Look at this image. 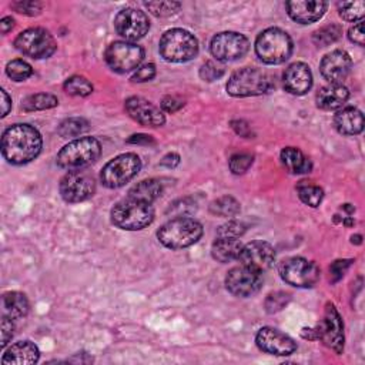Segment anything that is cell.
I'll return each instance as SVG.
<instances>
[{"instance_id": "6da1fadb", "label": "cell", "mask_w": 365, "mask_h": 365, "mask_svg": "<svg viewBox=\"0 0 365 365\" xmlns=\"http://www.w3.org/2000/svg\"><path fill=\"white\" fill-rule=\"evenodd\" d=\"M43 140L40 133L30 124H15L2 137V154L15 165L27 164L42 151Z\"/></svg>"}, {"instance_id": "7a4b0ae2", "label": "cell", "mask_w": 365, "mask_h": 365, "mask_svg": "<svg viewBox=\"0 0 365 365\" xmlns=\"http://www.w3.org/2000/svg\"><path fill=\"white\" fill-rule=\"evenodd\" d=\"M203 236V225L194 218L177 217L161 225L157 231L158 241L170 250H181L195 244Z\"/></svg>"}, {"instance_id": "3957f363", "label": "cell", "mask_w": 365, "mask_h": 365, "mask_svg": "<svg viewBox=\"0 0 365 365\" xmlns=\"http://www.w3.org/2000/svg\"><path fill=\"white\" fill-rule=\"evenodd\" d=\"M102 154V144L94 137H82L66 144L57 154L59 167L68 172L83 170Z\"/></svg>"}, {"instance_id": "277c9868", "label": "cell", "mask_w": 365, "mask_h": 365, "mask_svg": "<svg viewBox=\"0 0 365 365\" xmlns=\"http://www.w3.org/2000/svg\"><path fill=\"white\" fill-rule=\"evenodd\" d=\"M112 223L127 231H137L150 225L154 220V209L150 203L136 200V198H124L112 209Z\"/></svg>"}, {"instance_id": "5b68a950", "label": "cell", "mask_w": 365, "mask_h": 365, "mask_svg": "<svg viewBox=\"0 0 365 365\" xmlns=\"http://www.w3.org/2000/svg\"><path fill=\"white\" fill-rule=\"evenodd\" d=\"M255 53L265 64H281L292 53V40L287 31L278 27L265 29L255 40Z\"/></svg>"}, {"instance_id": "8992f818", "label": "cell", "mask_w": 365, "mask_h": 365, "mask_svg": "<svg viewBox=\"0 0 365 365\" xmlns=\"http://www.w3.org/2000/svg\"><path fill=\"white\" fill-rule=\"evenodd\" d=\"M158 50L165 61L184 63L197 56L198 42L190 31L184 29H172L161 36Z\"/></svg>"}, {"instance_id": "52a82bcc", "label": "cell", "mask_w": 365, "mask_h": 365, "mask_svg": "<svg viewBox=\"0 0 365 365\" xmlns=\"http://www.w3.org/2000/svg\"><path fill=\"white\" fill-rule=\"evenodd\" d=\"M227 93L233 97L261 96L271 89V79L267 73L254 68H244L231 75Z\"/></svg>"}, {"instance_id": "ba28073f", "label": "cell", "mask_w": 365, "mask_h": 365, "mask_svg": "<svg viewBox=\"0 0 365 365\" xmlns=\"http://www.w3.org/2000/svg\"><path fill=\"white\" fill-rule=\"evenodd\" d=\"M142 169V160L135 153H124L110 160L100 173V180L107 188H120L135 179Z\"/></svg>"}, {"instance_id": "9c48e42d", "label": "cell", "mask_w": 365, "mask_h": 365, "mask_svg": "<svg viewBox=\"0 0 365 365\" xmlns=\"http://www.w3.org/2000/svg\"><path fill=\"white\" fill-rule=\"evenodd\" d=\"M278 273L283 281L298 288H311L320 280V267L303 257H290L278 265Z\"/></svg>"}, {"instance_id": "30bf717a", "label": "cell", "mask_w": 365, "mask_h": 365, "mask_svg": "<svg viewBox=\"0 0 365 365\" xmlns=\"http://www.w3.org/2000/svg\"><path fill=\"white\" fill-rule=\"evenodd\" d=\"M15 46L20 53L31 59H47L57 49L54 38L42 27H31L22 31L15 40Z\"/></svg>"}, {"instance_id": "8fae6325", "label": "cell", "mask_w": 365, "mask_h": 365, "mask_svg": "<svg viewBox=\"0 0 365 365\" xmlns=\"http://www.w3.org/2000/svg\"><path fill=\"white\" fill-rule=\"evenodd\" d=\"M106 63L116 73H128L139 69L144 59V49L133 42H113L106 49Z\"/></svg>"}, {"instance_id": "7c38bea8", "label": "cell", "mask_w": 365, "mask_h": 365, "mask_svg": "<svg viewBox=\"0 0 365 365\" xmlns=\"http://www.w3.org/2000/svg\"><path fill=\"white\" fill-rule=\"evenodd\" d=\"M248 39L237 31H221L211 40V54L218 61H234L246 56L248 52Z\"/></svg>"}, {"instance_id": "4fadbf2b", "label": "cell", "mask_w": 365, "mask_h": 365, "mask_svg": "<svg viewBox=\"0 0 365 365\" xmlns=\"http://www.w3.org/2000/svg\"><path fill=\"white\" fill-rule=\"evenodd\" d=\"M59 190L66 203H82L93 197L96 181L93 176L86 172H69L61 179Z\"/></svg>"}, {"instance_id": "5bb4252c", "label": "cell", "mask_w": 365, "mask_h": 365, "mask_svg": "<svg viewBox=\"0 0 365 365\" xmlns=\"http://www.w3.org/2000/svg\"><path fill=\"white\" fill-rule=\"evenodd\" d=\"M317 328L318 340L337 354H341L344 350V324L334 304H327L324 318L320 321Z\"/></svg>"}, {"instance_id": "9a60e30c", "label": "cell", "mask_w": 365, "mask_h": 365, "mask_svg": "<svg viewBox=\"0 0 365 365\" xmlns=\"http://www.w3.org/2000/svg\"><path fill=\"white\" fill-rule=\"evenodd\" d=\"M114 27L119 35L126 39V42H136L147 35L150 20L144 12L127 8L117 13L114 19Z\"/></svg>"}, {"instance_id": "2e32d148", "label": "cell", "mask_w": 365, "mask_h": 365, "mask_svg": "<svg viewBox=\"0 0 365 365\" xmlns=\"http://www.w3.org/2000/svg\"><path fill=\"white\" fill-rule=\"evenodd\" d=\"M262 273L241 264V267L230 270L225 277L227 290L236 297H251L262 287Z\"/></svg>"}, {"instance_id": "e0dca14e", "label": "cell", "mask_w": 365, "mask_h": 365, "mask_svg": "<svg viewBox=\"0 0 365 365\" xmlns=\"http://www.w3.org/2000/svg\"><path fill=\"white\" fill-rule=\"evenodd\" d=\"M239 260L246 267L262 273L273 267L276 261V250L270 243L251 241L243 246Z\"/></svg>"}, {"instance_id": "ac0fdd59", "label": "cell", "mask_w": 365, "mask_h": 365, "mask_svg": "<svg viewBox=\"0 0 365 365\" xmlns=\"http://www.w3.org/2000/svg\"><path fill=\"white\" fill-rule=\"evenodd\" d=\"M255 343L261 351L278 357H288L297 350V344L291 337L273 327L261 328L257 333Z\"/></svg>"}, {"instance_id": "d6986e66", "label": "cell", "mask_w": 365, "mask_h": 365, "mask_svg": "<svg viewBox=\"0 0 365 365\" xmlns=\"http://www.w3.org/2000/svg\"><path fill=\"white\" fill-rule=\"evenodd\" d=\"M352 69V60L344 50H334L321 60L320 70L329 84H343Z\"/></svg>"}, {"instance_id": "ffe728a7", "label": "cell", "mask_w": 365, "mask_h": 365, "mask_svg": "<svg viewBox=\"0 0 365 365\" xmlns=\"http://www.w3.org/2000/svg\"><path fill=\"white\" fill-rule=\"evenodd\" d=\"M124 107L128 116L142 126L160 127L165 123V116L163 110H160V107L154 106L151 102L146 100L143 97H128L124 103Z\"/></svg>"}, {"instance_id": "44dd1931", "label": "cell", "mask_w": 365, "mask_h": 365, "mask_svg": "<svg viewBox=\"0 0 365 365\" xmlns=\"http://www.w3.org/2000/svg\"><path fill=\"white\" fill-rule=\"evenodd\" d=\"M285 6L294 22L310 24L324 16L328 3L322 2V0H292V2H287Z\"/></svg>"}, {"instance_id": "7402d4cb", "label": "cell", "mask_w": 365, "mask_h": 365, "mask_svg": "<svg viewBox=\"0 0 365 365\" xmlns=\"http://www.w3.org/2000/svg\"><path fill=\"white\" fill-rule=\"evenodd\" d=\"M283 82L288 93L295 96L306 94L313 86V73L310 70V66L301 61L292 63L285 69Z\"/></svg>"}, {"instance_id": "603a6c76", "label": "cell", "mask_w": 365, "mask_h": 365, "mask_svg": "<svg viewBox=\"0 0 365 365\" xmlns=\"http://www.w3.org/2000/svg\"><path fill=\"white\" fill-rule=\"evenodd\" d=\"M350 98V91L343 84H328L322 89L315 96L317 106L322 110L333 112V110H340L345 106Z\"/></svg>"}, {"instance_id": "cb8c5ba5", "label": "cell", "mask_w": 365, "mask_h": 365, "mask_svg": "<svg viewBox=\"0 0 365 365\" xmlns=\"http://www.w3.org/2000/svg\"><path fill=\"white\" fill-rule=\"evenodd\" d=\"M40 358L39 348L30 341H20L13 344L2 357L5 365H29L35 364Z\"/></svg>"}, {"instance_id": "d4e9b609", "label": "cell", "mask_w": 365, "mask_h": 365, "mask_svg": "<svg viewBox=\"0 0 365 365\" xmlns=\"http://www.w3.org/2000/svg\"><path fill=\"white\" fill-rule=\"evenodd\" d=\"M338 133L344 136H357L364 130V116L355 107L340 109L334 117Z\"/></svg>"}, {"instance_id": "484cf974", "label": "cell", "mask_w": 365, "mask_h": 365, "mask_svg": "<svg viewBox=\"0 0 365 365\" xmlns=\"http://www.w3.org/2000/svg\"><path fill=\"white\" fill-rule=\"evenodd\" d=\"M281 163L291 174L310 173L313 169L311 161L304 156L301 150L295 147H285L281 151Z\"/></svg>"}, {"instance_id": "4316f807", "label": "cell", "mask_w": 365, "mask_h": 365, "mask_svg": "<svg viewBox=\"0 0 365 365\" xmlns=\"http://www.w3.org/2000/svg\"><path fill=\"white\" fill-rule=\"evenodd\" d=\"M243 244L237 239H218L213 243L211 255L218 262H230L239 260Z\"/></svg>"}, {"instance_id": "83f0119b", "label": "cell", "mask_w": 365, "mask_h": 365, "mask_svg": "<svg viewBox=\"0 0 365 365\" xmlns=\"http://www.w3.org/2000/svg\"><path fill=\"white\" fill-rule=\"evenodd\" d=\"M29 313V301L24 294L10 291L3 295V315L15 320H22Z\"/></svg>"}, {"instance_id": "f1b7e54d", "label": "cell", "mask_w": 365, "mask_h": 365, "mask_svg": "<svg viewBox=\"0 0 365 365\" xmlns=\"http://www.w3.org/2000/svg\"><path fill=\"white\" fill-rule=\"evenodd\" d=\"M163 193V184L156 180V179H149V180H143L139 184H136L128 191L130 198H136V200L140 202H146V203H153L154 200L161 195Z\"/></svg>"}, {"instance_id": "f546056e", "label": "cell", "mask_w": 365, "mask_h": 365, "mask_svg": "<svg viewBox=\"0 0 365 365\" xmlns=\"http://www.w3.org/2000/svg\"><path fill=\"white\" fill-rule=\"evenodd\" d=\"M59 105L57 97L50 93H38L26 97L22 102V109L24 112H38V110H49Z\"/></svg>"}, {"instance_id": "4dcf8cb0", "label": "cell", "mask_w": 365, "mask_h": 365, "mask_svg": "<svg viewBox=\"0 0 365 365\" xmlns=\"http://www.w3.org/2000/svg\"><path fill=\"white\" fill-rule=\"evenodd\" d=\"M297 191L300 200L313 209L318 207L324 198L322 188L320 186L313 184L311 181H300V184L297 186Z\"/></svg>"}, {"instance_id": "1f68e13d", "label": "cell", "mask_w": 365, "mask_h": 365, "mask_svg": "<svg viewBox=\"0 0 365 365\" xmlns=\"http://www.w3.org/2000/svg\"><path fill=\"white\" fill-rule=\"evenodd\" d=\"M210 213L218 217H234L240 213V203L234 197L224 195L210 204Z\"/></svg>"}, {"instance_id": "d6a6232c", "label": "cell", "mask_w": 365, "mask_h": 365, "mask_svg": "<svg viewBox=\"0 0 365 365\" xmlns=\"http://www.w3.org/2000/svg\"><path fill=\"white\" fill-rule=\"evenodd\" d=\"M343 35V27L340 24H328L317 30L313 36V40L320 47H327L336 43Z\"/></svg>"}, {"instance_id": "836d02e7", "label": "cell", "mask_w": 365, "mask_h": 365, "mask_svg": "<svg viewBox=\"0 0 365 365\" xmlns=\"http://www.w3.org/2000/svg\"><path fill=\"white\" fill-rule=\"evenodd\" d=\"M87 130H89V123L84 119L72 117V119H66L59 126L57 131L63 139H69V137H77Z\"/></svg>"}, {"instance_id": "e575fe53", "label": "cell", "mask_w": 365, "mask_h": 365, "mask_svg": "<svg viewBox=\"0 0 365 365\" xmlns=\"http://www.w3.org/2000/svg\"><path fill=\"white\" fill-rule=\"evenodd\" d=\"M63 89L68 94L76 96V97H87L93 93V84L83 76L69 77L64 82Z\"/></svg>"}, {"instance_id": "d590c367", "label": "cell", "mask_w": 365, "mask_h": 365, "mask_svg": "<svg viewBox=\"0 0 365 365\" xmlns=\"http://www.w3.org/2000/svg\"><path fill=\"white\" fill-rule=\"evenodd\" d=\"M6 75L15 82H23V80H27L33 75V69L27 61L22 60V59H16V60H12L8 63Z\"/></svg>"}, {"instance_id": "8d00e7d4", "label": "cell", "mask_w": 365, "mask_h": 365, "mask_svg": "<svg viewBox=\"0 0 365 365\" xmlns=\"http://www.w3.org/2000/svg\"><path fill=\"white\" fill-rule=\"evenodd\" d=\"M338 12L340 16L347 22H361L365 15V3L362 0H359V2H343L338 3Z\"/></svg>"}, {"instance_id": "74e56055", "label": "cell", "mask_w": 365, "mask_h": 365, "mask_svg": "<svg viewBox=\"0 0 365 365\" xmlns=\"http://www.w3.org/2000/svg\"><path fill=\"white\" fill-rule=\"evenodd\" d=\"M246 224L240 221L231 220L217 228V237L218 239H240L246 233Z\"/></svg>"}, {"instance_id": "f35d334b", "label": "cell", "mask_w": 365, "mask_h": 365, "mask_svg": "<svg viewBox=\"0 0 365 365\" xmlns=\"http://www.w3.org/2000/svg\"><path fill=\"white\" fill-rule=\"evenodd\" d=\"M144 6L157 17H169L177 13L181 8V5L177 2H149Z\"/></svg>"}, {"instance_id": "ab89813d", "label": "cell", "mask_w": 365, "mask_h": 365, "mask_svg": "<svg viewBox=\"0 0 365 365\" xmlns=\"http://www.w3.org/2000/svg\"><path fill=\"white\" fill-rule=\"evenodd\" d=\"M254 157L248 153H237L234 156H231L230 158V170L233 172V174H244L248 172V169L253 165Z\"/></svg>"}, {"instance_id": "60d3db41", "label": "cell", "mask_w": 365, "mask_h": 365, "mask_svg": "<svg viewBox=\"0 0 365 365\" xmlns=\"http://www.w3.org/2000/svg\"><path fill=\"white\" fill-rule=\"evenodd\" d=\"M288 301H290V294L284 291L271 292L267 297V300H265V310H267V313L270 314L278 313L288 304Z\"/></svg>"}, {"instance_id": "b9f144b4", "label": "cell", "mask_w": 365, "mask_h": 365, "mask_svg": "<svg viewBox=\"0 0 365 365\" xmlns=\"http://www.w3.org/2000/svg\"><path fill=\"white\" fill-rule=\"evenodd\" d=\"M12 8L26 16H36L42 12V3L35 2V0H19V2H13Z\"/></svg>"}, {"instance_id": "7bdbcfd3", "label": "cell", "mask_w": 365, "mask_h": 365, "mask_svg": "<svg viewBox=\"0 0 365 365\" xmlns=\"http://www.w3.org/2000/svg\"><path fill=\"white\" fill-rule=\"evenodd\" d=\"M223 75H224V69L220 64H217L214 61H206L200 69V77L204 82L218 80L220 77H223Z\"/></svg>"}, {"instance_id": "ee69618b", "label": "cell", "mask_w": 365, "mask_h": 365, "mask_svg": "<svg viewBox=\"0 0 365 365\" xmlns=\"http://www.w3.org/2000/svg\"><path fill=\"white\" fill-rule=\"evenodd\" d=\"M352 264V260H337L329 267V276H331V283L340 281L347 270L350 269V265Z\"/></svg>"}, {"instance_id": "f6af8a7d", "label": "cell", "mask_w": 365, "mask_h": 365, "mask_svg": "<svg viewBox=\"0 0 365 365\" xmlns=\"http://www.w3.org/2000/svg\"><path fill=\"white\" fill-rule=\"evenodd\" d=\"M195 210V203L190 202L188 198H183V200L176 202L170 206L167 213H173L177 217H187V214H191Z\"/></svg>"}, {"instance_id": "bcb514c9", "label": "cell", "mask_w": 365, "mask_h": 365, "mask_svg": "<svg viewBox=\"0 0 365 365\" xmlns=\"http://www.w3.org/2000/svg\"><path fill=\"white\" fill-rule=\"evenodd\" d=\"M154 76H156V66L153 63H150V64H144V66H142V68H139L137 72L133 75L131 80L135 83H146V82L153 80Z\"/></svg>"}, {"instance_id": "7dc6e473", "label": "cell", "mask_w": 365, "mask_h": 365, "mask_svg": "<svg viewBox=\"0 0 365 365\" xmlns=\"http://www.w3.org/2000/svg\"><path fill=\"white\" fill-rule=\"evenodd\" d=\"M184 100L176 96H165L161 100V110L165 113H176L183 109Z\"/></svg>"}, {"instance_id": "c3c4849f", "label": "cell", "mask_w": 365, "mask_h": 365, "mask_svg": "<svg viewBox=\"0 0 365 365\" xmlns=\"http://www.w3.org/2000/svg\"><path fill=\"white\" fill-rule=\"evenodd\" d=\"M13 336H15L13 320L3 315V318H2V348H6V345L13 338Z\"/></svg>"}, {"instance_id": "681fc988", "label": "cell", "mask_w": 365, "mask_h": 365, "mask_svg": "<svg viewBox=\"0 0 365 365\" xmlns=\"http://www.w3.org/2000/svg\"><path fill=\"white\" fill-rule=\"evenodd\" d=\"M348 38L352 43L358 45V46H364L365 45V31H364V23L358 22L357 24H354L350 31H348Z\"/></svg>"}, {"instance_id": "f907efd6", "label": "cell", "mask_w": 365, "mask_h": 365, "mask_svg": "<svg viewBox=\"0 0 365 365\" xmlns=\"http://www.w3.org/2000/svg\"><path fill=\"white\" fill-rule=\"evenodd\" d=\"M163 167L165 169H174L180 164V156L176 153H169L167 156H164L161 163H160Z\"/></svg>"}, {"instance_id": "816d5d0a", "label": "cell", "mask_w": 365, "mask_h": 365, "mask_svg": "<svg viewBox=\"0 0 365 365\" xmlns=\"http://www.w3.org/2000/svg\"><path fill=\"white\" fill-rule=\"evenodd\" d=\"M231 127H233V128L236 130L237 135H240V136H243V137H250L251 130H250V127H248V124H247L246 121H243V120H234V121H231Z\"/></svg>"}, {"instance_id": "f5cc1de1", "label": "cell", "mask_w": 365, "mask_h": 365, "mask_svg": "<svg viewBox=\"0 0 365 365\" xmlns=\"http://www.w3.org/2000/svg\"><path fill=\"white\" fill-rule=\"evenodd\" d=\"M127 143H130V144H154V139L147 135H135L127 140Z\"/></svg>"}, {"instance_id": "db71d44e", "label": "cell", "mask_w": 365, "mask_h": 365, "mask_svg": "<svg viewBox=\"0 0 365 365\" xmlns=\"http://www.w3.org/2000/svg\"><path fill=\"white\" fill-rule=\"evenodd\" d=\"M2 117H6L12 109V100L6 90H2Z\"/></svg>"}, {"instance_id": "11a10c76", "label": "cell", "mask_w": 365, "mask_h": 365, "mask_svg": "<svg viewBox=\"0 0 365 365\" xmlns=\"http://www.w3.org/2000/svg\"><path fill=\"white\" fill-rule=\"evenodd\" d=\"M0 26H2V33L3 35H8V33L15 27V20L13 17H3L2 22H0Z\"/></svg>"}, {"instance_id": "9f6ffc18", "label": "cell", "mask_w": 365, "mask_h": 365, "mask_svg": "<svg viewBox=\"0 0 365 365\" xmlns=\"http://www.w3.org/2000/svg\"><path fill=\"white\" fill-rule=\"evenodd\" d=\"M301 336L306 340H318V328H303Z\"/></svg>"}, {"instance_id": "6f0895ef", "label": "cell", "mask_w": 365, "mask_h": 365, "mask_svg": "<svg viewBox=\"0 0 365 365\" xmlns=\"http://www.w3.org/2000/svg\"><path fill=\"white\" fill-rule=\"evenodd\" d=\"M361 240H362V237H361L359 234H357V236H352V237H351V241H352V244H354V243H355V244H361V243H362Z\"/></svg>"}]
</instances>
